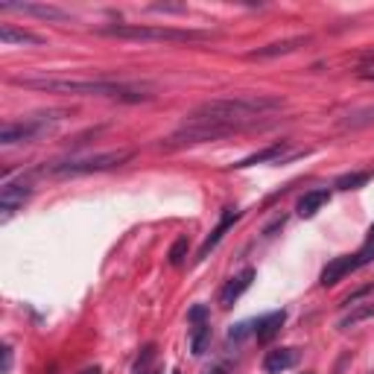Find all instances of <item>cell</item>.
Returning a JSON list of instances; mask_svg holds the SVG:
<instances>
[{"label": "cell", "mask_w": 374, "mask_h": 374, "mask_svg": "<svg viewBox=\"0 0 374 374\" xmlns=\"http://www.w3.org/2000/svg\"><path fill=\"white\" fill-rule=\"evenodd\" d=\"M374 293V284H368V286H363V290H357V293H351V295H348L345 298V302L342 304H348V307H354L357 302H360V298H366V295H371Z\"/></svg>", "instance_id": "obj_24"}, {"label": "cell", "mask_w": 374, "mask_h": 374, "mask_svg": "<svg viewBox=\"0 0 374 374\" xmlns=\"http://www.w3.org/2000/svg\"><path fill=\"white\" fill-rule=\"evenodd\" d=\"M368 240H374V226H371V228H368Z\"/></svg>", "instance_id": "obj_30"}, {"label": "cell", "mask_w": 374, "mask_h": 374, "mask_svg": "<svg viewBox=\"0 0 374 374\" xmlns=\"http://www.w3.org/2000/svg\"><path fill=\"white\" fill-rule=\"evenodd\" d=\"M368 179H371V173H345V176L336 179V187H339V190H357V187H363Z\"/></svg>", "instance_id": "obj_20"}, {"label": "cell", "mask_w": 374, "mask_h": 374, "mask_svg": "<svg viewBox=\"0 0 374 374\" xmlns=\"http://www.w3.org/2000/svg\"><path fill=\"white\" fill-rule=\"evenodd\" d=\"M132 158L129 149H111V152H97V155H82V158H68V161H59V164L50 167V173L59 179H68V176H88V173H103L111 167H120Z\"/></svg>", "instance_id": "obj_4"}, {"label": "cell", "mask_w": 374, "mask_h": 374, "mask_svg": "<svg viewBox=\"0 0 374 374\" xmlns=\"http://www.w3.org/2000/svg\"><path fill=\"white\" fill-rule=\"evenodd\" d=\"M99 35L108 39H129V41H170V44H190V41H210L214 35L205 30H176V27H138V23H115L99 27Z\"/></svg>", "instance_id": "obj_3"}, {"label": "cell", "mask_w": 374, "mask_h": 374, "mask_svg": "<svg viewBox=\"0 0 374 374\" xmlns=\"http://www.w3.org/2000/svg\"><path fill=\"white\" fill-rule=\"evenodd\" d=\"M187 248H190V240H187V237H179V240L170 246V255H167L170 266H181V264H184V257H187Z\"/></svg>", "instance_id": "obj_21"}, {"label": "cell", "mask_w": 374, "mask_h": 374, "mask_svg": "<svg viewBox=\"0 0 374 374\" xmlns=\"http://www.w3.org/2000/svg\"><path fill=\"white\" fill-rule=\"evenodd\" d=\"M237 219H240V210H237V208H226V210H222V217H219V222H217V228L205 237V243H202V246H199L196 260H205V257H208V252H210V248H214V246L222 240V237H226V231L234 226Z\"/></svg>", "instance_id": "obj_10"}, {"label": "cell", "mask_w": 374, "mask_h": 374, "mask_svg": "<svg viewBox=\"0 0 374 374\" xmlns=\"http://www.w3.org/2000/svg\"><path fill=\"white\" fill-rule=\"evenodd\" d=\"M231 371V366L228 363H219V366H214V368H208L205 374H228Z\"/></svg>", "instance_id": "obj_27"}, {"label": "cell", "mask_w": 374, "mask_h": 374, "mask_svg": "<svg viewBox=\"0 0 374 374\" xmlns=\"http://www.w3.org/2000/svg\"><path fill=\"white\" fill-rule=\"evenodd\" d=\"M284 149H286V141H281V144H272V146H266V149H260V152H255V155L243 158L240 164H234V167H237V170H246V167H255V164H266V161H275V158H281V155H284Z\"/></svg>", "instance_id": "obj_15"}, {"label": "cell", "mask_w": 374, "mask_h": 374, "mask_svg": "<svg viewBox=\"0 0 374 374\" xmlns=\"http://www.w3.org/2000/svg\"><path fill=\"white\" fill-rule=\"evenodd\" d=\"M12 85L18 88H32V91H47V94H73V97H108L120 99V103H146L152 99V91L146 85H129L117 79H56V77H12Z\"/></svg>", "instance_id": "obj_1"}, {"label": "cell", "mask_w": 374, "mask_h": 374, "mask_svg": "<svg viewBox=\"0 0 374 374\" xmlns=\"http://www.w3.org/2000/svg\"><path fill=\"white\" fill-rule=\"evenodd\" d=\"M310 44L307 35H295V39H286V41H275V44H266V47H257L248 53V59H272V56H286V53H295L298 47Z\"/></svg>", "instance_id": "obj_11"}, {"label": "cell", "mask_w": 374, "mask_h": 374, "mask_svg": "<svg viewBox=\"0 0 374 374\" xmlns=\"http://www.w3.org/2000/svg\"><path fill=\"white\" fill-rule=\"evenodd\" d=\"M255 275H257V272H255L252 266H246L243 272H237L234 278H228L226 286L219 290V307H222V310H231L237 302H240V295L248 290V286H252Z\"/></svg>", "instance_id": "obj_7"}, {"label": "cell", "mask_w": 374, "mask_h": 374, "mask_svg": "<svg viewBox=\"0 0 374 374\" xmlns=\"http://www.w3.org/2000/svg\"><path fill=\"white\" fill-rule=\"evenodd\" d=\"M252 328H255V322H240V325H234V328L228 331V339H231V342H240Z\"/></svg>", "instance_id": "obj_22"}, {"label": "cell", "mask_w": 374, "mask_h": 374, "mask_svg": "<svg viewBox=\"0 0 374 374\" xmlns=\"http://www.w3.org/2000/svg\"><path fill=\"white\" fill-rule=\"evenodd\" d=\"M284 322H286V310H272V313L260 316V319L255 322V336H257V342L275 339L278 331L284 328Z\"/></svg>", "instance_id": "obj_12"}, {"label": "cell", "mask_w": 374, "mask_h": 374, "mask_svg": "<svg viewBox=\"0 0 374 374\" xmlns=\"http://www.w3.org/2000/svg\"><path fill=\"white\" fill-rule=\"evenodd\" d=\"M170 374H181V371H179V368H173V371H170Z\"/></svg>", "instance_id": "obj_31"}, {"label": "cell", "mask_w": 374, "mask_h": 374, "mask_svg": "<svg viewBox=\"0 0 374 374\" xmlns=\"http://www.w3.org/2000/svg\"><path fill=\"white\" fill-rule=\"evenodd\" d=\"M53 120H56V117H32V120H23V123H6L3 132H0V144L12 146V144L35 141L39 135L47 132V126H50Z\"/></svg>", "instance_id": "obj_5"}, {"label": "cell", "mask_w": 374, "mask_h": 374, "mask_svg": "<svg viewBox=\"0 0 374 374\" xmlns=\"http://www.w3.org/2000/svg\"><path fill=\"white\" fill-rule=\"evenodd\" d=\"M0 12H21V15H35L44 21H68L70 12L59 6H44V3H0Z\"/></svg>", "instance_id": "obj_9"}, {"label": "cell", "mask_w": 374, "mask_h": 374, "mask_svg": "<svg viewBox=\"0 0 374 374\" xmlns=\"http://www.w3.org/2000/svg\"><path fill=\"white\" fill-rule=\"evenodd\" d=\"M374 316V298L371 302H366V304H354L348 313L339 319V331H348V328H357L360 322H366V319H371Z\"/></svg>", "instance_id": "obj_16"}, {"label": "cell", "mask_w": 374, "mask_h": 374, "mask_svg": "<svg viewBox=\"0 0 374 374\" xmlns=\"http://www.w3.org/2000/svg\"><path fill=\"white\" fill-rule=\"evenodd\" d=\"M9 368H12V348H9V345H3V366H0V371L9 374Z\"/></svg>", "instance_id": "obj_26"}, {"label": "cell", "mask_w": 374, "mask_h": 374, "mask_svg": "<svg viewBox=\"0 0 374 374\" xmlns=\"http://www.w3.org/2000/svg\"><path fill=\"white\" fill-rule=\"evenodd\" d=\"M284 99L281 97H266V94H252V97H228V99H210L202 103L187 120L196 123H219V126H231L240 132L243 126H252L257 117H266L272 111H281Z\"/></svg>", "instance_id": "obj_2"}, {"label": "cell", "mask_w": 374, "mask_h": 374, "mask_svg": "<svg viewBox=\"0 0 374 374\" xmlns=\"http://www.w3.org/2000/svg\"><path fill=\"white\" fill-rule=\"evenodd\" d=\"M32 196V184L30 181H6L3 190H0V219H12L18 208H23V202Z\"/></svg>", "instance_id": "obj_6"}, {"label": "cell", "mask_w": 374, "mask_h": 374, "mask_svg": "<svg viewBox=\"0 0 374 374\" xmlns=\"http://www.w3.org/2000/svg\"><path fill=\"white\" fill-rule=\"evenodd\" d=\"M208 345H210V325H208V322L193 325V331H190V351L196 357H202L208 351Z\"/></svg>", "instance_id": "obj_18"}, {"label": "cell", "mask_w": 374, "mask_h": 374, "mask_svg": "<svg viewBox=\"0 0 374 374\" xmlns=\"http://www.w3.org/2000/svg\"><path fill=\"white\" fill-rule=\"evenodd\" d=\"M360 77H363V79H374V70H371V68H363V70H360Z\"/></svg>", "instance_id": "obj_29"}, {"label": "cell", "mask_w": 374, "mask_h": 374, "mask_svg": "<svg viewBox=\"0 0 374 374\" xmlns=\"http://www.w3.org/2000/svg\"><path fill=\"white\" fill-rule=\"evenodd\" d=\"M155 351H158L155 345H146L141 351V357L135 360L132 374H155Z\"/></svg>", "instance_id": "obj_19"}, {"label": "cell", "mask_w": 374, "mask_h": 374, "mask_svg": "<svg viewBox=\"0 0 374 374\" xmlns=\"http://www.w3.org/2000/svg\"><path fill=\"white\" fill-rule=\"evenodd\" d=\"M371 61H374V50H366V53H363V65H371Z\"/></svg>", "instance_id": "obj_28"}, {"label": "cell", "mask_w": 374, "mask_h": 374, "mask_svg": "<svg viewBox=\"0 0 374 374\" xmlns=\"http://www.w3.org/2000/svg\"><path fill=\"white\" fill-rule=\"evenodd\" d=\"M328 199H331V190H328V187H316V190H307L302 199H298V205H295L298 217H304V219L316 217L319 210L328 205Z\"/></svg>", "instance_id": "obj_13"}, {"label": "cell", "mask_w": 374, "mask_h": 374, "mask_svg": "<svg viewBox=\"0 0 374 374\" xmlns=\"http://www.w3.org/2000/svg\"><path fill=\"white\" fill-rule=\"evenodd\" d=\"M205 316H208V307H205V304H196L190 313H187V322H193V325H202Z\"/></svg>", "instance_id": "obj_25"}, {"label": "cell", "mask_w": 374, "mask_h": 374, "mask_svg": "<svg viewBox=\"0 0 374 374\" xmlns=\"http://www.w3.org/2000/svg\"><path fill=\"white\" fill-rule=\"evenodd\" d=\"M295 363H298L295 348H275V351H269L264 357V371L266 374H281L286 368H293Z\"/></svg>", "instance_id": "obj_14"}, {"label": "cell", "mask_w": 374, "mask_h": 374, "mask_svg": "<svg viewBox=\"0 0 374 374\" xmlns=\"http://www.w3.org/2000/svg\"><path fill=\"white\" fill-rule=\"evenodd\" d=\"M354 269H360V264H357V255H342V257H333L331 264L322 269V278H319V284L322 286H336L345 275H351Z\"/></svg>", "instance_id": "obj_8"}, {"label": "cell", "mask_w": 374, "mask_h": 374, "mask_svg": "<svg viewBox=\"0 0 374 374\" xmlns=\"http://www.w3.org/2000/svg\"><path fill=\"white\" fill-rule=\"evenodd\" d=\"M363 374H371V371H363Z\"/></svg>", "instance_id": "obj_32"}, {"label": "cell", "mask_w": 374, "mask_h": 374, "mask_svg": "<svg viewBox=\"0 0 374 374\" xmlns=\"http://www.w3.org/2000/svg\"><path fill=\"white\" fill-rule=\"evenodd\" d=\"M0 41L3 44H41L44 39L41 35H35V32L15 30V27H9V23H3V27H0Z\"/></svg>", "instance_id": "obj_17"}, {"label": "cell", "mask_w": 374, "mask_h": 374, "mask_svg": "<svg viewBox=\"0 0 374 374\" xmlns=\"http://www.w3.org/2000/svg\"><path fill=\"white\" fill-rule=\"evenodd\" d=\"M371 260H374V240H366V246L357 252V264L366 266V264H371Z\"/></svg>", "instance_id": "obj_23"}]
</instances>
